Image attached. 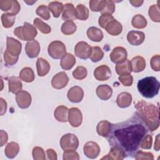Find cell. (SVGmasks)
Returning <instances> with one entry per match:
<instances>
[{
	"instance_id": "cell-1",
	"label": "cell",
	"mask_w": 160,
	"mask_h": 160,
	"mask_svg": "<svg viewBox=\"0 0 160 160\" xmlns=\"http://www.w3.org/2000/svg\"><path fill=\"white\" fill-rule=\"evenodd\" d=\"M148 132L144 122L135 114L123 122L111 124L106 138L111 147L120 148L126 157L134 158L141 139Z\"/></svg>"
},
{
	"instance_id": "cell-2",
	"label": "cell",
	"mask_w": 160,
	"mask_h": 160,
	"mask_svg": "<svg viewBox=\"0 0 160 160\" xmlns=\"http://www.w3.org/2000/svg\"><path fill=\"white\" fill-rule=\"evenodd\" d=\"M135 114L144 122L149 131H154L159 126V106L141 100L134 103Z\"/></svg>"
},
{
	"instance_id": "cell-3",
	"label": "cell",
	"mask_w": 160,
	"mask_h": 160,
	"mask_svg": "<svg viewBox=\"0 0 160 160\" xmlns=\"http://www.w3.org/2000/svg\"><path fill=\"white\" fill-rule=\"evenodd\" d=\"M137 86L139 92L143 97L149 99L158 94L160 83L155 77L148 76L139 80Z\"/></svg>"
},
{
	"instance_id": "cell-4",
	"label": "cell",
	"mask_w": 160,
	"mask_h": 160,
	"mask_svg": "<svg viewBox=\"0 0 160 160\" xmlns=\"http://www.w3.org/2000/svg\"><path fill=\"white\" fill-rule=\"evenodd\" d=\"M14 34L19 39L30 41L37 36L38 32L34 26L25 22L22 26H19L14 29Z\"/></svg>"
},
{
	"instance_id": "cell-5",
	"label": "cell",
	"mask_w": 160,
	"mask_h": 160,
	"mask_svg": "<svg viewBox=\"0 0 160 160\" xmlns=\"http://www.w3.org/2000/svg\"><path fill=\"white\" fill-rule=\"evenodd\" d=\"M48 52L53 59H59L66 54V48L64 44L60 41H52L48 46Z\"/></svg>"
},
{
	"instance_id": "cell-6",
	"label": "cell",
	"mask_w": 160,
	"mask_h": 160,
	"mask_svg": "<svg viewBox=\"0 0 160 160\" xmlns=\"http://www.w3.org/2000/svg\"><path fill=\"white\" fill-rule=\"evenodd\" d=\"M60 146L64 151L76 150L79 146L78 138L74 134H64L60 139Z\"/></svg>"
},
{
	"instance_id": "cell-7",
	"label": "cell",
	"mask_w": 160,
	"mask_h": 160,
	"mask_svg": "<svg viewBox=\"0 0 160 160\" xmlns=\"http://www.w3.org/2000/svg\"><path fill=\"white\" fill-rule=\"evenodd\" d=\"M91 51L92 47L84 41L78 42L74 48L75 55L82 59H88L91 56Z\"/></svg>"
},
{
	"instance_id": "cell-8",
	"label": "cell",
	"mask_w": 160,
	"mask_h": 160,
	"mask_svg": "<svg viewBox=\"0 0 160 160\" xmlns=\"http://www.w3.org/2000/svg\"><path fill=\"white\" fill-rule=\"evenodd\" d=\"M22 49V44L18 40L12 38L7 37L6 51L14 56H19Z\"/></svg>"
},
{
	"instance_id": "cell-9",
	"label": "cell",
	"mask_w": 160,
	"mask_h": 160,
	"mask_svg": "<svg viewBox=\"0 0 160 160\" xmlns=\"http://www.w3.org/2000/svg\"><path fill=\"white\" fill-rule=\"evenodd\" d=\"M127 56L128 52L126 49L121 46L114 48L109 55L111 61L116 64L124 61L127 59Z\"/></svg>"
},
{
	"instance_id": "cell-10",
	"label": "cell",
	"mask_w": 160,
	"mask_h": 160,
	"mask_svg": "<svg viewBox=\"0 0 160 160\" xmlns=\"http://www.w3.org/2000/svg\"><path fill=\"white\" fill-rule=\"evenodd\" d=\"M100 151L99 146L94 141L87 142L83 147L84 154L89 159L96 158L99 156Z\"/></svg>"
},
{
	"instance_id": "cell-11",
	"label": "cell",
	"mask_w": 160,
	"mask_h": 160,
	"mask_svg": "<svg viewBox=\"0 0 160 160\" xmlns=\"http://www.w3.org/2000/svg\"><path fill=\"white\" fill-rule=\"evenodd\" d=\"M68 81L69 78L67 74L64 71H61L53 76L51 80V85L55 89H61L67 86Z\"/></svg>"
},
{
	"instance_id": "cell-12",
	"label": "cell",
	"mask_w": 160,
	"mask_h": 160,
	"mask_svg": "<svg viewBox=\"0 0 160 160\" xmlns=\"http://www.w3.org/2000/svg\"><path fill=\"white\" fill-rule=\"evenodd\" d=\"M68 121L71 126L79 127L82 121V115L81 111L77 108H71L69 109Z\"/></svg>"
},
{
	"instance_id": "cell-13",
	"label": "cell",
	"mask_w": 160,
	"mask_h": 160,
	"mask_svg": "<svg viewBox=\"0 0 160 160\" xmlns=\"http://www.w3.org/2000/svg\"><path fill=\"white\" fill-rule=\"evenodd\" d=\"M16 101L19 106L21 109H26L29 108L31 104V96L26 91H21L16 95Z\"/></svg>"
},
{
	"instance_id": "cell-14",
	"label": "cell",
	"mask_w": 160,
	"mask_h": 160,
	"mask_svg": "<svg viewBox=\"0 0 160 160\" xmlns=\"http://www.w3.org/2000/svg\"><path fill=\"white\" fill-rule=\"evenodd\" d=\"M67 96L69 101L71 102L78 103L83 99L84 91L82 89L78 86H72L68 90Z\"/></svg>"
},
{
	"instance_id": "cell-15",
	"label": "cell",
	"mask_w": 160,
	"mask_h": 160,
	"mask_svg": "<svg viewBox=\"0 0 160 160\" xmlns=\"http://www.w3.org/2000/svg\"><path fill=\"white\" fill-rule=\"evenodd\" d=\"M145 39V34L142 31H130L127 34L128 42L132 46H139L141 44Z\"/></svg>"
},
{
	"instance_id": "cell-16",
	"label": "cell",
	"mask_w": 160,
	"mask_h": 160,
	"mask_svg": "<svg viewBox=\"0 0 160 160\" xmlns=\"http://www.w3.org/2000/svg\"><path fill=\"white\" fill-rule=\"evenodd\" d=\"M111 71L106 65H101L97 67L94 71V78L100 81H106L110 78Z\"/></svg>"
},
{
	"instance_id": "cell-17",
	"label": "cell",
	"mask_w": 160,
	"mask_h": 160,
	"mask_svg": "<svg viewBox=\"0 0 160 160\" xmlns=\"http://www.w3.org/2000/svg\"><path fill=\"white\" fill-rule=\"evenodd\" d=\"M25 52L29 58H36L40 52V45L36 40L28 41L25 46Z\"/></svg>"
},
{
	"instance_id": "cell-18",
	"label": "cell",
	"mask_w": 160,
	"mask_h": 160,
	"mask_svg": "<svg viewBox=\"0 0 160 160\" xmlns=\"http://www.w3.org/2000/svg\"><path fill=\"white\" fill-rule=\"evenodd\" d=\"M112 89L108 84H101L96 88V95L103 101H107L112 96Z\"/></svg>"
},
{
	"instance_id": "cell-19",
	"label": "cell",
	"mask_w": 160,
	"mask_h": 160,
	"mask_svg": "<svg viewBox=\"0 0 160 160\" xmlns=\"http://www.w3.org/2000/svg\"><path fill=\"white\" fill-rule=\"evenodd\" d=\"M105 30L111 36H118L122 32V26L119 21L114 18L107 24Z\"/></svg>"
},
{
	"instance_id": "cell-20",
	"label": "cell",
	"mask_w": 160,
	"mask_h": 160,
	"mask_svg": "<svg viewBox=\"0 0 160 160\" xmlns=\"http://www.w3.org/2000/svg\"><path fill=\"white\" fill-rule=\"evenodd\" d=\"M132 102V96L128 92H122L118 94L116 98V104L121 108L129 107Z\"/></svg>"
},
{
	"instance_id": "cell-21",
	"label": "cell",
	"mask_w": 160,
	"mask_h": 160,
	"mask_svg": "<svg viewBox=\"0 0 160 160\" xmlns=\"http://www.w3.org/2000/svg\"><path fill=\"white\" fill-rule=\"evenodd\" d=\"M126 156L124 152L119 148L111 147L109 153L102 157L101 159H112V160H122Z\"/></svg>"
},
{
	"instance_id": "cell-22",
	"label": "cell",
	"mask_w": 160,
	"mask_h": 160,
	"mask_svg": "<svg viewBox=\"0 0 160 160\" xmlns=\"http://www.w3.org/2000/svg\"><path fill=\"white\" fill-rule=\"evenodd\" d=\"M75 8L72 3H66L63 6L62 19L64 21H73L76 19Z\"/></svg>"
},
{
	"instance_id": "cell-23",
	"label": "cell",
	"mask_w": 160,
	"mask_h": 160,
	"mask_svg": "<svg viewBox=\"0 0 160 160\" xmlns=\"http://www.w3.org/2000/svg\"><path fill=\"white\" fill-rule=\"evenodd\" d=\"M8 81L9 92L13 94H17L22 91V84L19 78L16 76H11L8 78Z\"/></svg>"
},
{
	"instance_id": "cell-24",
	"label": "cell",
	"mask_w": 160,
	"mask_h": 160,
	"mask_svg": "<svg viewBox=\"0 0 160 160\" xmlns=\"http://www.w3.org/2000/svg\"><path fill=\"white\" fill-rule=\"evenodd\" d=\"M69 109L65 106H58L54 112V116L55 119L62 122H66L68 121Z\"/></svg>"
},
{
	"instance_id": "cell-25",
	"label": "cell",
	"mask_w": 160,
	"mask_h": 160,
	"mask_svg": "<svg viewBox=\"0 0 160 160\" xmlns=\"http://www.w3.org/2000/svg\"><path fill=\"white\" fill-rule=\"evenodd\" d=\"M132 71L139 72L142 71L146 68V61L143 57L137 56L134 57L131 61Z\"/></svg>"
},
{
	"instance_id": "cell-26",
	"label": "cell",
	"mask_w": 160,
	"mask_h": 160,
	"mask_svg": "<svg viewBox=\"0 0 160 160\" xmlns=\"http://www.w3.org/2000/svg\"><path fill=\"white\" fill-rule=\"evenodd\" d=\"M37 72L39 76H46L50 70V65L49 62L42 58H39L36 61Z\"/></svg>"
},
{
	"instance_id": "cell-27",
	"label": "cell",
	"mask_w": 160,
	"mask_h": 160,
	"mask_svg": "<svg viewBox=\"0 0 160 160\" xmlns=\"http://www.w3.org/2000/svg\"><path fill=\"white\" fill-rule=\"evenodd\" d=\"M88 38L94 42H100L104 37L102 31L96 27H90L86 32Z\"/></svg>"
},
{
	"instance_id": "cell-28",
	"label": "cell",
	"mask_w": 160,
	"mask_h": 160,
	"mask_svg": "<svg viewBox=\"0 0 160 160\" xmlns=\"http://www.w3.org/2000/svg\"><path fill=\"white\" fill-rule=\"evenodd\" d=\"M76 63V58L74 55L70 53H66L62 58L60 65L64 70H70Z\"/></svg>"
},
{
	"instance_id": "cell-29",
	"label": "cell",
	"mask_w": 160,
	"mask_h": 160,
	"mask_svg": "<svg viewBox=\"0 0 160 160\" xmlns=\"http://www.w3.org/2000/svg\"><path fill=\"white\" fill-rule=\"evenodd\" d=\"M116 73L119 76L130 74L132 72V68L131 62L129 59H126L121 63L117 64L115 67Z\"/></svg>"
},
{
	"instance_id": "cell-30",
	"label": "cell",
	"mask_w": 160,
	"mask_h": 160,
	"mask_svg": "<svg viewBox=\"0 0 160 160\" xmlns=\"http://www.w3.org/2000/svg\"><path fill=\"white\" fill-rule=\"evenodd\" d=\"M19 152V146L17 142H9L4 149V153L7 158L9 159L14 158Z\"/></svg>"
},
{
	"instance_id": "cell-31",
	"label": "cell",
	"mask_w": 160,
	"mask_h": 160,
	"mask_svg": "<svg viewBox=\"0 0 160 160\" xmlns=\"http://www.w3.org/2000/svg\"><path fill=\"white\" fill-rule=\"evenodd\" d=\"M111 123L106 120H103L98 122L96 126V131L98 134L102 137H106L110 132Z\"/></svg>"
},
{
	"instance_id": "cell-32",
	"label": "cell",
	"mask_w": 160,
	"mask_h": 160,
	"mask_svg": "<svg viewBox=\"0 0 160 160\" xmlns=\"http://www.w3.org/2000/svg\"><path fill=\"white\" fill-rule=\"evenodd\" d=\"M19 78L26 82H31L35 79L33 70L29 67H26L21 69L19 72Z\"/></svg>"
},
{
	"instance_id": "cell-33",
	"label": "cell",
	"mask_w": 160,
	"mask_h": 160,
	"mask_svg": "<svg viewBox=\"0 0 160 160\" xmlns=\"http://www.w3.org/2000/svg\"><path fill=\"white\" fill-rule=\"evenodd\" d=\"M75 16L76 19L85 21L89 17V10L84 5L79 4L75 8Z\"/></svg>"
},
{
	"instance_id": "cell-34",
	"label": "cell",
	"mask_w": 160,
	"mask_h": 160,
	"mask_svg": "<svg viewBox=\"0 0 160 160\" xmlns=\"http://www.w3.org/2000/svg\"><path fill=\"white\" fill-rule=\"evenodd\" d=\"M63 6L64 5L62 3L59 1L50 2L48 4V8L54 18L59 17L62 11Z\"/></svg>"
},
{
	"instance_id": "cell-35",
	"label": "cell",
	"mask_w": 160,
	"mask_h": 160,
	"mask_svg": "<svg viewBox=\"0 0 160 160\" xmlns=\"http://www.w3.org/2000/svg\"><path fill=\"white\" fill-rule=\"evenodd\" d=\"M147 24V20L141 14L135 15L131 21L132 26L136 29H143L146 27Z\"/></svg>"
},
{
	"instance_id": "cell-36",
	"label": "cell",
	"mask_w": 160,
	"mask_h": 160,
	"mask_svg": "<svg viewBox=\"0 0 160 160\" xmlns=\"http://www.w3.org/2000/svg\"><path fill=\"white\" fill-rule=\"evenodd\" d=\"M76 25L72 21H65L61 26V32L65 35L72 34L76 31Z\"/></svg>"
},
{
	"instance_id": "cell-37",
	"label": "cell",
	"mask_w": 160,
	"mask_h": 160,
	"mask_svg": "<svg viewBox=\"0 0 160 160\" xmlns=\"http://www.w3.org/2000/svg\"><path fill=\"white\" fill-rule=\"evenodd\" d=\"M148 14L150 19L156 22H160V10L158 4L151 5L148 11Z\"/></svg>"
},
{
	"instance_id": "cell-38",
	"label": "cell",
	"mask_w": 160,
	"mask_h": 160,
	"mask_svg": "<svg viewBox=\"0 0 160 160\" xmlns=\"http://www.w3.org/2000/svg\"><path fill=\"white\" fill-rule=\"evenodd\" d=\"M16 16L9 13H3L1 15V22L2 26L5 28H11L15 22Z\"/></svg>"
},
{
	"instance_id": "cell-39",
	"label": "cell",
	"mask_w": 160,
	"mask_h": 160,
	"mask_svg": "<svg viewBox=\"0 0 160 160\" xmlns=\"http://www.w3.org/2000/svg\"><path fill=\"white\" fill-rule=\"evenodd\" d=\"M115 11V4L112 1L104 0L103 6L99 11L101 14H112Z\"/></svg>"
},
{
	"instance_id": "cell-40",
	"label": "cell",
	"mask_w": 160,
	"mask_h": 160,
	"mask_svg": "<svg viewBox=\"0 0 160 160\" xmlns=\"http://www.w3.org/2000/svg\"><path fill=\"white\" fill-rule=\"evenodd\" d=\"M34 25L43 34H49L51 32V27L46 23L44 22L40 18H36L34 19L33 21Z\"/></svg>"
},
{
	"instance_id": "cell-41",
	"label": "cell",
	"mask_w": 160,
	"mask_h": 160,
	"mask_svg": "<svg viewBox=\"0 0 160 160\" xmlns=\"http://www.w3.org/2000/svg\"><path fill=\"white\" fill-rule=\"evenodd\" d=\"M104 56V52L99 46L92 47V51L90 56V59L94 62H97L101 60Z\"/></svg>"
},
{
	"instance_id": "cell-42",
	"label": "cell",
	"mask_w": 160,
	"mask_h": 160,
	"mask_svg": "<svg viewBox=\"0 0 160 160\" xmlns=\"http://www.w3.org/2000/svg\"><path fill=\"white\" fill-rule=\"evenodd\" d=\"M72 74L74 79L78 80H82L87 76L88 71L85 67L79 66L73 71Z\"/></svg>"
},
{
	"instance_id": "cell-43",
	"label": "cell",
	"mask_w": 160,
	"mask_h": 160,
	"mask_svg": "<svg viewBox=\"0 0 160 160\" xmlns=\"http://www.w3.org/2000/svg\"><path fill=\"white\" fill-rule=\"evenodd\" d=\"M36 13L37 15H38L44 20H49L51 17L48 7L44 4H41L37 8L36 10Z\"/></svg>"
},
{
	"instance_id": "cell-44",
	"label": "cell",
	"mask_w": 160,
	"mask_h": 160,
	"mask_svg": "<svg viewBox=\"0 0 160 160\" xmlns=\"http://www.w3.org/2000/svg\"><path fill=\"white\" fill-rule=\"evenodd\" d=\"M33 159L35 160H45L46 155L44 149L39 146H36L33 148L32 151Z\"/></svg>"
},
{
	"instance_id": "cell-45",
	"label": "cell",
	"mask_w": 160,
	"mask_h": 160,
	"mask_svg": "<svg viewBox=\"0 0 160 160\" xmlns=\"http://www.w3.org/2000/svg\"><path fill=\"white\" fill-rule=\"evenodd\" d=\"M4 61L6 66H12L14 65L18 61L19 56H14L9 54L6 51H4L3 55Z\"/></svg>"
},
{
	"instance_id": "cell-46",
	"label": "cell",
	"mask_w": 160,
	"mask_h": 160,
	"mask_svg": "<svg viewBox=\"0 0 160 160\" xmlns=\"http://www.w3.org/2000/svg\"><path fill=\"white\" fill-rule=\"evenodd\" d=\"M152 143V137L151 134H146L141 139L139 147L142 149H150Z\"/></svg>"
},
{
	"instance_id": "cell-47",
	"label": "cell",
	"mask_w": 160,
	"mask_h": 160,
	"mask_svg": "<svg viewBox=\"0 0 160 160\" xmlns=\"http://www.w3.org/2000/svg\"><path fill=\"white\" fill-rule=\"evenodd\" d=\"M134 158L136 160H141V159L153 160L154 156H153V154L150 152H143L142 151H138L134 156Z\"/></svg>"
},
{
	"instance_id": "cell-48",
	"label": "cell",
	"mask_w": 160,
	"mask_h": 160,
	"mask_svg": "<svg viewBox=\"0 0 160 160\" xmlns=\"http://www.w3.org/2000/svg\"><path fill=\"white\" fill-rule=\"evenodd\" d=\"M114 19V17L111 14H101L99 18L98 23L99 25L103 29H105L107 24Z\"/></svg>"
},
{
	"instance_id": "cell-49",
	"label": "cell",
	"mask_w": 160,
	"mask_h": 160,
	"mask_svg": "<svg viewBox=\"0 0 160 160\" xmlns=\"http://www.w3.org/2000/svg\"><path fill=\"white\" fill-rule=\"evenodd\" d=\"M104 0H91L89 1L90 9L93 12L100 11L103 6Z\"/></svg>"
},
{
	"instance_id": "cell-50",
	"label": "cell",
	"mask_w": 160,
	"mask_h": 160,
	"mask_svg": "<svg viewBox=\"0 0 160 160\" xmlns=\"http://www.w3.org/2000/svg\"><path fill=\"white\" fill-rule=\"evenodd\" d=\"M63 159L64 160H78L79 159V154L75 151V150L66 151L63 152Z\"/></svg>"
},
{
	"instance_id": "cell-51",
	"label": "cell",
	"mask_w": 160,
	"mask_h": 160,
	"mask_svg": "<svg viewBox=\"0 0 160 160\" xmlns=\"http://www.w3.org/2000/svg\"><path fill=\"white\" fill-rule=\"evenodd\" d=\"M13 5V0H1L0 1V8L2 11L8 12L9 13Z\"/></svg>"
},
{
	"instance_id": "cell-52",
	"label": "cell",
	"mask_w": 160,
	"mask_h": 160,
	"mask_svg": "<svg viewBox=\"0 0 160 160\" xmlns=\"http://www.w3.org/2000/svg\"><path fill=\"white\" fill-rule=\"evenodd\" d=\"M151 68L154 71H159L160 70V56L156 54L153 56L150 61Z\"/></svg>"
},
{
	"instance_id": "cell-53",
	"label": "cell",
	"mask_w": 160,
	"mask_h": 160,
	"mask_svg": "<svg viewBox=\"0 0 160 160\" xmlns=\"http://www.w3.org/2000/svg\"><path fill=\"white\" fill-rule=\"evenodd\" d=\"M118 79L125 86H131L133 82V78L131 74L119 76Z\"/></svg>"
},
{
	"instance_id": "cell-54",
	"label": "cell",
	"mask_w": 160,
	"mask_h": 160,
	"mask_svg": "<svg viewBox=\"0 0 160 160\" xmlns=\"http://www.w3.org/2000/svg\"><path fill=\"white\" fill-rule=\"evenodd\" d=\"M21 9V6L19 3V2L16 0H13V5H12V8L11 11L9 12V14H13V15H16L20 11Z\"/></svg>"
},
{
	"instance_id": "cell-55",
	"label": "cell",
	"mask_w": 160,
	"mask_h": 160,
	"mask_svg": "<svg viewBox=\"0 0 160 160\" xmlns=\"http://www.w3.org/2000/svg\"><path fill=\"white\" fill-rule=\"evenodd\" d=\"M0 136H1L0 146L2 147L7 142L8 139V135L6 131H4V130H1L0 131Z\"/></svg>"
},
{
	"instance_id": "cell-56",
	"label": "cell",
	"mask_w": 160,
	"mask_h": 160,
	"mask_svg": "<svg viewBox=\"0 0 160 160\" xmlns=\"http://www.w3.org/2000/svg\"><path fill=\"white\" fill-rule=\"evenodd\" d=\"M46 154L48 158L50 160H56L58 159L57 154L56 151L52 149H48L46 150Z\"/></svg>"
},
{
	"instance_id": "cell-57",
	"label": "cell",
	"mask_w": 160,
	"mask_h": 160,
	"mask_svg": "<svg viewBox=\"0 0 160 160\" xmlns=\"http://www.w3.org/2000/svg\"><path fill=\"white\" fill-rule=\"evenodd\" d=\"M1 101V115L2 116L6 111L7 109V103L2 98H0Z\"/></svg>"
},
{
	"instance_id": "cell-58",
	"label": "cell",
	"mask_w": 160,
	"mask_h": 160,
	"mask_svg": "<svg viewBox=\"0 0 160 160\" xmlns=\"http://www.w3.org/2000/svg\"><path fill=\"white\" fill-rule=\"evenodd\" d=\"M129 2L132 4V6L138 8V7L141 6L142 4V3L144 2V1H139V0H130Z\"/></svg>"
},
{
	"instance_id": "cell-59",
	"label": "cell",
	"mask_w": 160,
	"mask_h": 160,
	"mask_svg": "<svg viewBox=\"0 0 160 160\" xmlns=\"http://www.w3.org/2000/svg\"><path fill=\"white\" fill-rule=\"evenodd\" d=\"M159 134H158L156 138V141L154 142V149L156 151H158L159 150Z\"/></svg>"
}]
</instances>
